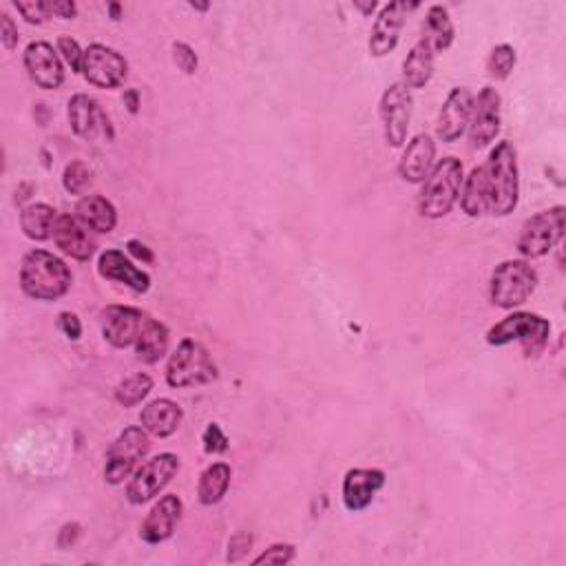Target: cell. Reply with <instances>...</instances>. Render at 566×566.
I'll return each mask as SVG.
<instances>
[{"label":"cell","mask_w":566,"mask_h":566,"mask_svg":"<svg viewBox=\"0 0 566 566\" xmlns=\"http://www.w3.org/2000/svg\"><path fill=\"white\" fill-rule=\"evenodd\" d=\"M202 443H204L206 454H224L228 449V438L222 432V427H219L217 423H211L204 429Z\"/></svg>","instance_id":"cell-38"},{"label":"cell","mask_w":566,"mask_h":566,"mask_svg":"<svg viewBox=\"0 0 566 566\" xmlns=\"http://www.w3.org/2000/svg\"><path fill=\"white\" fill-rule=\"evenodd\" d=\"M54 241L62 253L76 261H89L96 253V239L91 235V228L73 215H58Z\"/></svg>","instance_id":"cell-21"},{"label":"cell","mask_w":566,"mask_h":566,"mask_svg":"<svg viewBox=\"0 0 566 566\" xmlns=\"http://www.w3.org/2000/svg\"><path fill=\"white\" fill-rule=\"evenodd\" d=\"M414 7L416 5L390 3L381 9V14L374 20L372 36H370V54L374 58H383L396 49L405 25V14Z\"/></svg>","instance_id":"cell-18"},{"label":"cell","mask_w":566,"mask_h":566,"mask_svg":"<svg viewBox=\"0 0 566 566\" xmlns=\"http://www.w3.org/2000/svg\"><path fill=\"white\" fill-rule=\"evenodd\" d=\"M124 104H127L129 111L135 115L140 109V93L135 91V89H129L127 93H124Z\"/></svg>","instance_id":"cell-45"},{"label":"cell","mask_w":566,"mask_h":566,"mask_svg":"<svg viewBox=\"0 0 566 566\" xmlns=\"http://www.w3.org/2000/svg\"><path fill=\"white\" fill-rule=\"evenodd\" d=\"M471 107H474V96L465 87H454L443 102V109L438 113L436 135L445 144H452L463 138V133L469 129Z\"/></svg>","instance_id":"cell-16"},{"label":"cell","mask_w":566,"mask_h":566,"mask_svg":"<svg viewBox=\"0 0 566 566\" xmlns=\"http://www.w3.org/2000/svg\"><path fill=\"white\" fill-rule=\"evenodd\" d=\"M487 191V213L494 217H507L520 202V171L518 155L511 142H498L489 153L487 164H482Z\"/></svg>","instance_id":"cell-1"},{"label":"cell","mask_w":566,"mask_h":566,"mask_svg":"<svg viewBox=\"0 0 566 566\" xmlns=\"http://www.w3.org/2000/svg\"><path fill=\"white\" fill-rule=\"evenodd\" d=\"M460 208H463V213L471 219H478L487 213V191L482 166H476V169L465 177L463 188H460Z\"/></svg>","instance_id":"cell-30"},{"label":"cell","mask_w":566,"mask_h":566,"mask_svg":"<svg viewBox=\"0 0 566 566\" xmlns=\"http://www.w3.org/2000/svg\"><path fill=\"white\" fill-rule=\"evenodd\" d=\"M23 65L29 73L31 82L43 91H56L65 82V65L58 49L51 47L45 40L29 43L23 54Z\"/></svg>","instance_id":"cell-13"},{"label":"cell","mask_w":566,"mask_h":566,"mask_svg":"<svg viewBox=\"0 0 566 566\" xmlns=\"http://www.w3.org/2000/svg\"><path fill=\"white\" fill-rule=\"evenodd\" d=\"M89 182H91V171L87 169L85 162L73 160L71 164L65 166V173H62V186H65L67 193L71 195L85 193Z\"/></svg>","instance_id":"cell-33"},{"label":"cell","mask_w":566,"mask_h":566,"mask_svg":"<svg viewBox=\"0 0 566 566\" xmlns=\"http://www.w3.org/2000/svg\"><path fill=\"white\" fill-rule=\"evenodd\" d=\"M169 339L171 332L162 321L146 317L140 337L135 341V354L142 363H157L169 352Z\"/></svg>","instance_id":"cell-27"},{"label":"cell","mask_w":566,"mask_h":566,"mask_svg":"<svg viewBox=\"0 0 566 566\" xmlns=\"http://www.w3.org/2000/svg\"><path fill=\"white\" fill-rule=\"evenodd\" d=\"M82 76L98 89H118L129 76V62L107 45H89L82 60Z\"/></svg>","instance_id":"cell-10"},{"label":"cell","mask_w":566,"mask_h":566,"mask_svg":"<svg viewBox=\"0 0 566 566\" xmlns=\"http://www.w3.org/2000/svg\"><path fill=\"white\" fill-rule=\"evenodd\" d=\"M500 93L494 87H485L478 98H474L469 118V142L474 149H485L500 133Z\"/></svg>","instance_id":"cell-12"},{"label":"cell","mask_w":566,"mask_h":566,"mask_svg":"<svg viewBox=\"0 0 566 566\" xmlns=\"http://www.w3.org/2000/svg\"><path fill=\"white\" fill-rule=\"evenodd\" d=\"M49 12L62 20H71L78 16V5L73 0H54V3H49Z\"/></svg>","instance_id":"cell-42"},{"label":"cell","mask_w":566,"mask_h":566,"mask_svg":"<svg viewBox=\"0 0 566 566\" xmlns=\"http://www.w3.org/2000/svg\"><path fill=\"white\" fill-rule=\"evenodd\" d=\"M193 9H197V12H206L208 9V3H191Z\"/></svg>","instance_id":"cell-47"},{"label":"cell","mask_w":566,"mask_h":566,"mask_svg":"<svg viewBox=\"0 0 566 566\" xmlns=\"http://www.w3.org/2000/svg\"><path fill=\"white\" fill-rule=\"evenodd\" d=\"M58 54L71 67V71L82 73V60H85V51L80 49L78 40H73L71 36H60L58 38Z\"/></svg>","instance_id":"cell-36"},{"label":"cell","mask_w":566,"mask_h":566,"mask_svg":"<svg viewBox=\"0 0 566 566\" xmlns=\"http://www.w3.org/2000/svg\"><path fill=\"white\" fill-rule=\"evenodd\" d=\"M412 89H407L403 82H394L387 87L381 98V120H383V133L385 140L394 149L403 146L407 140V129H410L412 120Z\"/></svg>","instance_id":"cell-11"},{"label":"cell","mask_w":566,"mask_h":566,"mask_svg":"<svg viewBox=\"0 0 566 566\" xmlns=\"http://www.w3.org/2000/svg\"><path fill=\"white\" fill-rule=\"evenodd\" d=\"M538 286V272L524 259H507L491 272L489 299L496 308L513 310L527 303Z\"/></svg>","instance_id":"cell-5"},{"label":"cell","mask_w":566,"mask_h":566,"mask_svg":"<svg viewBox=\"0 0 566 566\" xmlns=\"http://www.w3.org/2000/svg\"><path fill=\"white\" fill-rule=\"evenodd\" d=\"M127 248H129V255H133L135 259H140V261H144V264H153V253H151V248L149 246H144L142 241H138V239H131L129 244H127Z\"/></svg>","instance_id":"cell-44"},{"label":"cell","mask_w":566,"mask_h":566,"mask_svg":"<svg viewBox=\"0 0 566 566\" xmlns=\"http://www.w3.org/2000/svg\"><path fill=\"white\" fill-rule=\"evenodd\" d=\"M182 513H184V502L175 494L160 498L149 511V516L144 518L140 527V538L146 544L166 542L175 533L177 524H180Z\"/></svg>","instance_id":"cell-19"},{"label":"cell","mask_w":566,"mask_h":566,"mask_svg":"<svg viewBox=\"0 0 566 566\" xmlns=\"http://www.w3.org/2000/svg\"><path fill=\"white\" fill-rule=\"evenodd\" d=\"M551 337V323L531 312H513L509 317L498 321L487 332V343L496 348H505L509 343H520L527 356H536L547 348Z\"/></svg>","instance_id":"cell-6"},{"label":"cell","mask_w":566,"mask_h":566,"mask_svg":"<svg viewBox=\"0 0 566 566\" xmlns=\"http://www.w3.org/2000/svg\"><path fill=\"white\" fill-rule=\"evenodd\" d=\"M463 182V162L458 157H443L425 177L421 195H418V213L425 219H443L452 213Z\"/></svg>","instance_id":"cell-3"},{"label":"cell","mask_w":566,"mask_h":566,"mask_svg":"<svg viewBox=\"0 0 566 566\" xmlns=\"http://www.w3.org/2000/svg\"><path fill=\"white\" fill-rule=\"evenodd\" d=\"M385 487V471L381 469H350L343 478V505L352 513L368 509L376 494Z\"/></svg>","instance_id":"cell-17"},{"label":"cell","mask_w":566,"mask_h":566,"mask_svg":"<svg viewBox=\"0 0 566 566\" xmlns=\"http://www.w3.org/2000/svg\"><path fill=\"white\" fill-rule=\"evenodd\" d=\"M69 124L71 131L80 140L93 142L98 138H113V127L109 115L102 111L98 100H93L87 93H78L69 100Z\"/></svg>","instance_id":"cell-14"},{"label":"cell","mask_w":566,"mask_h":566,"mask_svg":"<svg viewBox=\"0 0 566 566\" xmlns=\"http://www.w3.org/2000/svg\"><path fill=\"white\" fill-rule=\"evenodd\" d=\"M14 7L29 25H43L45 20L51 18L49 3H45V0H16Z\"/></svg>","instance_id":"cell-35"},{"label":"cell","mask_w":566,"mask_h":566,"mask_svg":"<svg viewBox=\"0 0 566 566\" xmlns=\"http://www.w3.org/2000/svg\"><path fill=\"white\" fill-rule=\"evenodd\" d=\"M76 217L87 228H91L93 233L109 235L118 226V211L109 202L107 197L102 195H87L82 197L76 206Z\"/></svg>","instance_id":"cell-24"},{"label":"cell","mask_w":566,"mask_h":566,"mask_svg":"<svg viewBox=\"0 0 566 566\" xmlns=\"http://www.w3.org/2000/svg\"><path fill=\"white\" fill-rule=\"evenodd\" d=\"M180 467V458L171 452L157 454L151 460H146L142 467L133 471L127 485V500L135 507L146 505L171 485V480L180 474Z\"/></svg>","instance_id":"cell-8"},{"label":"cell","mask_w":566,"mask_h":566,"mask_svg":"<svg viewBox=\"0 0 566 566\" xmlns=\"http://www.w3.org/2000/svg\"><path fill=\"white\" fill-rule=\"evenodd\" d=\"M436 160V142L432 135L418 133L416 138L405 146L401 162H398V175L407 184H423L425 177L432 173Z\"/></svg>","instance_id":"cell-20"},{"label":"cell","mask_w":566,"mask_h":566,"mask_svg":"<svg viewBox=\"0 0 566 566\" xmlns=\"http://www.w3.org/2000/svg\"><path fill=\"white\" fill-rule=\"evenodd\" d=\"M434 47L427 38H421L410 49L403 62V85L407 89H423L434 76Z\"/></svg>","instance_id":"cell-25"},{"label":"cell","mask_w":566,"mask_h":566,"mask_svg":"<svg viewBox=\"0 0 566 566\" xmlns=\"http://www.w3.org/2000/svg\"><path fill=\"white\" fill-rule=\"evenodd\" d=\"M564 217V206H553L549 211L533 215L529 222L522 226V233L516 244L518 253L524 259H540L549 255L564 237Z\"/></svg>","instance_id":"cell-9"},{"label":"cell","mask_w":566,"mask_h":566,"mask_svg":"<svg viewBox=\"0 0 566 566\" xmlns=\"http://www.w3.org/2000/svg\"><path fill=\"white\" fill-rule=\"evenodd\" d=\"M253 542H255V538L250 536V533H246V531L235 533V536L230 538V542H228V562L244 560L246 555L250 553V549H253Z\"/></svg>","instance_id":"cell-39"},{"label":"cell","mask_w":566,"mask_h":566,"mask_svg":"<svg viewBox=\"0 0 566 566\" xmlns=\"http://www.w3.org/2000/svg\"><path fill=\"white\" fill-rule=\"evenodd\" d=\"M109 9H111V14H113V18H115V20H118V18H120V7H118V5H111Z\"/></svg>","instance_id":"cell-48"},{"label":"cell","mask_w":566,"mask_h":566,"mask_svg":"<svg viewBox=\"0 0 566 566\" xmlns=\"http://www.w3.org/2000/svg\"><path fill=\"white\" fill-rule=\"evenodd\" d=\"M516 49L511 45H498L491 49L489 60H487V71L491 78L496 80H507L511 76L513 67H516Z\"/></svg>","instance_id":"cell-32"},{"label":"cell","mask_w":566,"mask_h":566,"mask_svg":"<svg viewBox=\"0 0 566 566\" xmlns=\"http://www.w3.org/2000/svg\"><path fill=\"white\" fill-rule=\"evenodd\" d=\"M151 449L149 432L144 427L131 425L113 440V445L107 454V465H104V480L109 485H122L127 480L142 460L146 458Z\"/></svg>","instance_id":"cell-7"},{"label":"cell","mask_w":566,"mask_h":566,"mask_svg":"<svg viewBox=\"0 0 566 566\" xmlns=\"http://www.w3.org/2000/svg\"><path fill=\"white\" fill-rule=\"evenodd\" d=\"M230 480H233V469L226 463H213L208 465L202 476H199L197 485V498L204 507H213L222 502L230 489Z\"/></svg>","instance_id":"cell-28"},{"label":"cell","mask_w":566,"mask_h":566,"mask_svg":"<svg viewBox=\"0 0 566 566\" xmlns=\"http://www.w3.org/2000/svg\"><path fill=\"white\" fill-rule=\"evenodd\" d=\"M58 211L54 206L36 202L25 206L20 211V228H23L25 237L31 241H47L54 239V228L58 222Z\"/></svg>","instance_id":"cell-26"},{"label":"cell","mask_w":566,"mask_h":566,"mask_svg":"<svg viewBox=\"0 0 566 566\" xmlns=\"http://www.w3.org/2000/svg\"><path fill=\"white\" fill-rule=\"evenodd\" d=\"M98 272L100 277L115 283H124V286L135 292H146L151 288L149 272H144L142 268L135 266L131 257L124 255L118 248L104 250L98 259Z\"/></svg>","instance_id":"cell-22"},{"label":"cell","mask_w":566,"mask_h":566,"mask_svg":"<svg viewBox=\"0 0 566 566\" xmlns=\"http://www.w3.org/2000/svg\"><path fill=\"white\" fill-rule=\"evenodd\" d=\"M295 544H288V542H277L268 547L264 553L257 555L253 560V566H283V564H290L295 560Z\"/></svg>","instance_id":"cell-34"},{"label":"cell","mask_w":566,"mask_h":566,"mask_svg":"<svg viewBox=\"0 0 566 566\" xmlns=\"http://www.w3.org/2000/svg\"><path fill=\"white\" fill-rule=\"evenodd\" d=\"M454 23L449 18V12L443 5H432L427 9L425 18V36L429 40V45L434 47V51H447L454 43Z\"/></svg>","instance_id":"cell-29"},{"label":"cell","mask_w":566,"mask_h":566,"mask_svg":"<svg viewBox=\"0 0 566 566\" xmlns=\"http://www.w3.org/2000/svg\"><path fill=\"white\" fill-rule=\"evenodd\" d=\"M151 390H153V379L149 374L144 372L133 374L115 387V401H118L122 407H135L151 394Z\"/></svg>","instance_id":"cell-31"},{"label":"cell","mask_w":566,"mask_h":566,"mask_svg":"<svg viewBox=\"0 0 566 566\" xmlns=\"http://www.w3.org/2000/svg\"><path fill=\"white\" fill-rule=\"evenodd\" d=\"M217 379V365L202 343L182 339L166 363V383L175 390H188Z\"/></svg>","instance_id":"cell-4"},{"label":"cell","mask_w":566,"mask_h":566,"mask_svg":"<svg viewBox=\"0 0 566 566\" xmlns=\"http://www.w3.org/2000/svg\"><path fill=\"white\" fill-rule=\"evenodd\" d=\"M18 27L14 23V18L9 14H0V43L7 51H14L18 47Z\"/></svg>","instance_id":"cell-40"},{"label":"cell","mask_w":566,"mask_h":566,"mask_svg":"<svg viewBox=\"0 0 566 566\" xmlns=\"http://www.w3.org/2000/svg\"><path fill=\"white\" fill-rule=\"evenodd\" d=\"M58 328L69 341H78L82 337V323L78 319V314H73V312H60Z\"/></svg>","instance_id":"cell-41"},{"label":"cell","mask_w":566,"mask_h":566,"mask_svg":"<svg viewBox=\"0 0 566 566\" xmlns=\"http://www.w3.org/2000/svg\"><path fill=\"white\" fill-rule=\"evenodd\" d=\"M354 7L356 9H361V12L365 14V16H370L374 9H376V3H354Z\"/></svg>","instance_id":"cell-46"},{"label":"cell","mask_w":566,"mask_h":566,"mask_svg":"<svg viewBox=\"0 0 566 566\" xmlns=\"http://www.w3.org/2000/svg\"><path fill=\"white\" fill-rule=\"evenodd\" d=\"M149 314L131 306H109L102 312V337L118 350L131 348L138 341Z\"/></svg>","instance_id":"cell-15"},{"label":"cell","mask_w":566,"mask_h":566,"mask_svg":"<svg viewBox=\"0 0 566 566\" xmlns=\"http://www.w3.org/2000/svg\"><path fill=\"white\" fill-rule=\"evenodd\" d=\"M80 538V524H65V527L60 529V533H58V547L60 549H67V547H71L73 542H76Z\"/></svg>","instance_id":"cell-43"},{"label":"cell","mask_w":566,"mask_h":566,"mask_svg":"<svg viewBox=\"0 0 566 566\" xmlns=\"http://www.w3.org/2000/svg\"><path fill=\"white\" fill-rule=\"evenodd\" d=\"M71 283L69 266L43 248L29 250L20 261V288L29 299L58 301L71 290Z\"/></svg>","instance_id":"cell-2"},{"label":"cell","mask_w":566,"mask_h":566,"mask_svg":"<svg viewBox=\"0 0 566 566\" xmlns=\"http://www.w3.org/2000/svg\"><path fill=\"white\" fill-rule=\"evenodd\" d=\"M182 421H184L182 407L171 401V398H155V401L146 405L140 414L142 427L155 438L173 436L177 429H180Z\"/></svg>","instance_id":"cell-23"},{"label":"cell","mask_w":566,"mask_h":566,"mask_svg":"<svg viewBox=\"0 0 566 566\" xmlns=\"http://www.w3.org/2000/svg\"><path fill=\"white\" fill-rule=\"evenodd\" d=\"M173 60H175V65L180 67V71L186 73V76H193L199 67V58L195 54V49L186 43L173 45Z\"/></svg>","instance_id":"cell-37"}]
</instances>
